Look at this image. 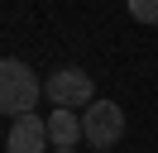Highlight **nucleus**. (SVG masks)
I'll use <instances>...</instances> for the list:
<instances>
[{
  "label": "nucleus",
  "mask_w": 158,
  "mask_h": 153,
  "mask_svg": "<svg viewBox=\"0 0 158 153\" xmlns=\"http://www.w3.org/2000/svg\"><path fill=\"white\" fill-rule=\"evenodd\" d=\"M53 153H77V148H53Z\"/></svg>",
  "instance_id": "nucleus-7"
},
{
  "label": "nucleus",
  "mask_w": 158,
  "mask_h": 153,
  "mask_svg": "<svg viewBox=\"0 0 158 153\" xmlns=\"http://www.w3.org/2000/svg\"><path fill=\"white\" fill-rule=\"evenodd\" d=\"M81 139L96 153H110L120 139H125V110L115 101H91L86 115H81Z\"/></svg>",
  "instance_id": "nucleus-2"
},
{
  "label": "nucleus",
  "mask_w": 158,
  "mask_h": 153,
  "mask_svg": "<svg viewBox=\"0 0 158 153\" xmlns=\"http://www.w3.org/2000/svg\"><path fill=\"white\" fill-rule=\"evenodd\" d=\"M5 153H48V120H43V115H19V120H10Z\"/></svg>",
  "instance_id": "nucleus-4"
},
{
  "label": "nucleus",
  "mask_w": 158,
  "mask_h": 153,
  "mask_svg": "<svg viewBox=\"0 0 158 153\" xmlns=\"http://www.w3.org/2000/svg\"><path fill=\"white\" fill-rule=\"evenodd\" d=\"M43 96V81L39 72H34L29 62H19V57H0V115H34V105H39Z\"/></svg>",
  "instance_id": "nucleus-1"
},
{
  "label": "nucleus",
  "mask_w": 158,
  "mask_h": 153,
  "mask_svg": "<svg viewBox=\"0 0 158 153\" xmlns=\"http://www.w3.org/2000/svg\"><path fill=\"white\" fill-rule=\"evenodd\" d=\"M43 91H48L53 110H86L91 105V76H86V67H58Z\"/></svg>",
  "instance_id": "nucleus-3"
},
{
  "label": "nucleus",
  "mask_w": 158,
  "mask_h": 153,
  "mask_svg": "<svg viewBox=\"0 0 158 153\" xmlns=\"http://www.w3.org/2000/svg\"><path fill=\"white\" fill-rule=\"evenodd\" d=\"M125 5L139 24H158V0H125Z\"/></svg>",
  "instance_id": "nucleus-6"
},
{
  "label": "nucleus",
  "mask_w": 158,
  "mask_h": 153,
  "mask_svg": "<svg viewBox=\"0 0 158 153\" xmlns=\"http://www.w3.org/2000/svg\"><path fill=\"white\" fill-rule=\"evenodd\" d=\"M48 139L58 143V148H77V139H81V115L77 110H53L48 115Z\"/></svg>",
  "instance_id": "nucleus-5"
}]
</instances>
